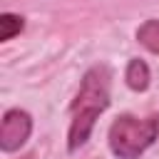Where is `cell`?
Here are the masks:
<instances>
[{"label": "cell", "instance_id": "1", "mask_svg": "<svg viewBox=\"0 0 159 159\" xmlns=\"http://www.w3.org/2000/svg\"><path fill=\"white\" fill-rule=\"evenodd\" d=\"M159 137V117L149 114L144 119L134 114H119L107 132L109 152L117 159H139Z\"/></svg>", "mask_w": 159, "mask_h": 159}, {"label": "cell", "instance_id": "2", "mask_svg": "<svg viewBox=\"0 0 159 159\" xmlns=\"http://www.w3.org/2000/svg\"><path fill=\"white\" fill-rule=\"evenodd\" d=\"M109 84H112V72L107 65H92L82 82L80 89L70 104V112H97L102 114L109 107Z\"/></svg>", "mask_w": 159, "mask_h": 159}, {"label": "cell", "instance_id": "3", "mask_svg": "<svg viewBox=\"0 0 159 159\" xmlns=\"http://www.w3.org/2000/svg\"><path fill=\"white\" fill-rule=\"evenodd\" d=\"M32 134V117L30 112L20 109V107H12L2 114V122H0V149L5 154H12L17 152Z\"/></svg>", "mask_w": 159, "mask_h": 159}, {"label": "cell", "instance_id": "4", "mask_svg": "<svg viewBox=\"0 0 159 159\" xmlns=\"http://www.w3.org/2000/svg\"><path fill=\"white\" fill-rule=\"evenodd\" d=\"M124 82H127L129 89H134V92H144V89L149 87V82H152L149 65H147L144 60H139V57L129 60V62H127V70H124Z\"/></svg>", "mask_w": 159, "mask_h": 159}, {"label": "cell", "instance_id": "5", "mask_svg": "<svg viewBox=\"0 0 159 159\" xmlns=\"http://www.w3.org/2000/svg\"><path fill=\"white\" fill-rule=\"evenodd\" d=\"M137 42L144 50L159 55V20L157 17H149L137 27Z\"/></svg>", "mask_w": 159, "mask_h": 159}, {"label": "cell", "instance_id": "6", "mask_svg": "<svg viewBox=\"0 0 159 159\" xmlns=\"http://www.w3.org/2000/svg\"><path fill=\"white\" fill-rule=\"evenodd\" d=\"M25 27V20L20 15H12V12H2L0 15V42H7L12 40L15 35H20Z\"/></svg>", "mask_w": 159, "mask_h": 159}, {"label": "cell", "instance_id": "7", "mask_svg": "<svg viewBox=\"0 0 159 159\" xmlns=\"http://www.w3.org/2000/svg\"><path fill=\"white\" fill-rule=\"evenodd\" d=\"M20 159H35V157H32V154H25V157H20Z\"/></svg>", "mask_w": 159, "mask_h": 159}]
</instances>
